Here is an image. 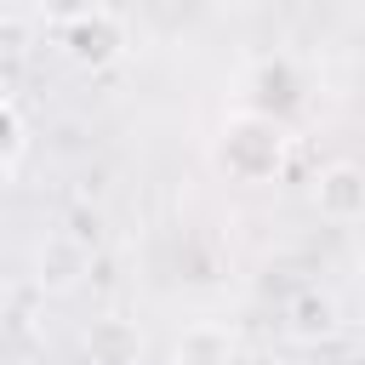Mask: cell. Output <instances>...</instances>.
I'll use <instances>...</instances> for the list:
<instances>
[{
	"mask_svg": "<svg viewBox=\"0 0 365 365\" xmlns=\"http://www.w3.org/2000/svg\"><path fill=\"white\" fill-rule=\"evenodd\" d=\"M314 211L325 222H359L365 217V171L354 160H336L314 177Z\"/></svg>",
	"mask_w": 365,
	"mask_h": 365,
	"instance_id": "3957f363",
	"label": "cell"
},
{
	"mask_svg": "<svg viewBox=\"0 0 365 365\" xmlns=\"http://www.w3.org/2000/svg\"><path fill=\"white\" fill-rule=\"evenodd\" d=\"M23 154V120H17V108H0V165H11Z\"/></svg>",
	"mask_w": 365,
	"mask_h": 365,
	"instance_id": "ba28073f",
	"label": "cell"
},
{
	"mask_svg": "<svg viewBox=\"0 0 365 365\" xmlns=\"http://www.w3.org/2000/svg\"><path fill=\"white\" fill-rule=\"evenodd\" d=\"M234 359H240V342H234V331L217 325V319L188 325V331L177 336V348H171V365H234Z\"/></svg>",
	"mask_w": 365,
	"mask_h": 365,
	"instance_id": "277c9868",
	"label": "cell"
},
{
	"mask_svg": "<svg viewBox=\"0 0 365 365\" xmlns=\"http://www.w3.org/2000/svg\"><path fill=\"white\" fill-rule=\"evenodd\" d=\"M137 354H143V336L131 319H91V331H86L91 365H137Z\"/></svg>",
	"mask_w": 365,
	"mask_h": 365,
	"instance_id": "8992f818",
	"label": "cell"
},
{
	"mask_svg": "<svg viewBox=\"0 0 365 365\" xmlns=\"http://www.w3.org/2000/svg\"><path fill=\"white\" fill-rule=\"evenodd\" d=\"M57 46L74 68H108V63L125 57L131 29L114 6H74V11L57 17Z\"/></svg>",
	"mask_w": 365,
	"mask_h": 365,
	"instance_id": "6da1fadb",
	"label": "cell"
},
{
	"mask_svg": "<svg viewBox=\"0 0 365 365\" xmlns=\"http://www.w3.org/2000/svg\"><path fill=\"white\" fill-rule=\"evenodd\" d=\"M285 325H291V336L314 342V336H325V331L336 325V302H331V297H319V291H302V297L285 308Z\"/></svg>",
	"mask_w": 365,
	"mask_h": 365,
	"instance_id": "52a82bcc",
	"label": "cell"
},
{
	"mask_svg": "<svg viewBox=\"0 0 365 365\" xmlns=\"http://www.w3.org/2000/svg\"><path fill=\"white\" fill-rule=\"evenodd\" d=\"M279 154H285L279 120H268V114H234V120L222 125L217 160H222L228 177H240V182H268V177L279 171Z\"/></svg>",
	"mask_w": 365,
	"mask_h": 365,
	"instance_id": "7a4b0ae2",
	"label": "cell"
},
{
	"mask_svg": "<svg viewBox=\"0 0 365 365\" xmlns=\"http://www.w3.org/2000/svg\"><path fill=\"white\" fill-rule=\"evenodd\" d=\"M34 268H40V285L46 291H68L86 274V245L74 234H46V245L34 251Z\"/></svg>",
	"mask_w": 365,
	"mask_h": 365,
	"instance_id": "5b68a950",
	"label": "cell"
},
{
	"mask_svg": "<svg viewBox=\"0 0 365 365\" xmlns=\"http://www.w3.org/2000/svg\"><path fill=\"white\" fill-rule=\"evenodd\" d=\"M0 108H11V86H6V74H0Z\"/></svg>",
	"mask_w": 365,
	"mask_h": 365,
	"instance_id": "9c48e42d",
	"label": "cell"
}]
</instances>
